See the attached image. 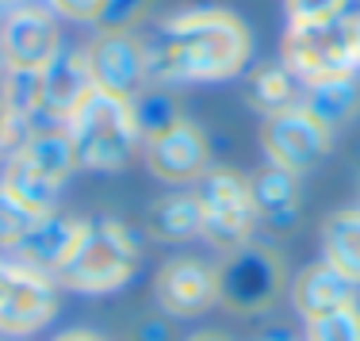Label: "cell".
Listing matches in <instances>:
<instances>
[{"label": "cell", "instance_id": "1", "mask_svg": "<svg viewBox=\"0 0 360 341\" xmlns=\"http://www.w3.org/2000/svg\"><path fill=\"white\" fill-rule=\"evenodd\" d=\"M250 27L222 8L173 15L150 50V77L169 81H226L250 62Z\"/></svg>", "mask_w": 360, "mask_h": 341}, {"label": "cell", "instance_id": "2", "mask_svg": "<svg viewBox=\"0 0 360 341\" xmlns=\"http://www.w3.org/2000/svg\"><path fill=\"white\" fill-rule=\"evenodd\" d=\"M77 153V165L89 169H123L142 146V127L134 100L111 96V92L89 89L84 100L73 108L65 127Z\"/></svg>", "mask_w": 360, "mask_h": 341}, {"label": "cell", "instance_id": "3", "mask_svg": "<svg viewBox=\"0 0 360 341\" xmlns=\"http://www.w3.org/2000/svg\"><path fill=\"white\" fill-rule=\"evenodd\" d=\"M134 272H139V242L131 238V230L115 219H96L84 223L70 261L54 272V280L73 292L104 295L123 288Z\"/></svg>", "mask_w": 360, "mask_h": 341}, {"label": "cell", "instance_id": "4", "mask_svg": "<svg viewBox=\"0 0 360 341\" xmlns=\"http://www.w3.org/2000/svg\"><path fill=\"white\" fill-rule=\"evenodd\" d=\"M284 65L303 84L333 81V77H356L360 58L349 31V15L319 23H291L284 35Z\"/></svg>", "mask_w": 360, "mask_h": 341}, {"label": "cell", "instance_id": "5", "mask_svg": "<svg viewBox=\"0 0 360 341\" xmlns=\"http://www.w3.org/2000/svg\"><path fill=\"white\" fill-rule=\"evenodd\" d=\"M200 234L207 238L215 250L230 253L238 245L250 242L257 226V207L250 181L234 169H207L200 176Z\"/></svg>", "mask_w": 360, "mask_h": 341}, {"label": "cell", "instance_id": "6", "mask_svg": "<svg viewBox=\"0 0 360 341\" xmlns=\"http://www.w3.org/2000/svg\"><path fill=\"white\" fill-rule=\"evenodd\" d=\"M280 284H284V265L269 245L245 242L238 250H230L222 257V265L215 269L219 303L238 314L264 311L280 295Z\"/></svg>", "mask_w": 360, "mask_h": 341}, {"label": "cell", "instance_id": "7", "mask_svg": "<svg viewBox=\"0 0 360 341\" xmlns=\"http://www.w3.org/2000/svg\"><path fill=\"white\" fill-rule=\"evenodd\" d=\"M58 311V288L54 276L12 261L0 265V334L4 337H27L39 334Z\"/></svg>", "mask_w": 360, "mask_h": 341}, {"label": "cell", "instance_id": "8", "mask_svg": "<svg viewBox=\"0 0 360 341\" xmlns=\"http://www.w3.org/2000/svg\"><path fill=\"white\" fill-rule=\"evenodd\" d=\"M92 89L123 100H139L150 84V50L131 31H100L84 50Z\"/></svg>", "mask_w": 360, "mask_h": 341}, {"label": "cell", "instance_id": "9", "mask_svg": "<svg viewBox=\"0 0 360 341\" xmlns=\"http://www.w3.org/2000/svg\"><path fill=\"white\" fill-rule=\"evenodd\" d=\"M333 134L326 131L319 119H311L303 108H291V112L269 115L261 127V150L269 157V165L288 169V173H307L326 157Z\"/></svg>", "mask_w": 360, "mask_h": 341}, {"label": "cell", "instance_id": "10", "mask_svg": "<svg viewBox=\"0 0 360 341\" xmlns=\"http://www.w3.org/2000/svg\"><path fill=\"white\" fill-rule=\"evenodd\" d=\"M142 157L150 173L165 184H188L207 173V139L192 119H169L142 139Z\"/></svg>", "mask_w": 360, "mask_h": 341}, {"label": "cell", "instance_id": "11", "mask_svg": "<svg viewBox=\"0 0 360 341\" xmlns=\"http://www.w3.org/2000/svg\"><path fill=\"white\" fill-rule=\"evenodd\" d=\"M0 46L15 73H42L62 54L58 27L42 8H20L15 15H8L4 31H0Z\"/></svg>", "mask_w": 360, "mask_h": 341}, {"label": "cell", "instance_id": "12", "mask_svg": "<svg viewBox=\"0 0 360 341\" xmlns=\"http://www.w3.org/2000/svg\"><path fill=\"white\" fill-rule=\"evenodd\" d=\"M153 300L173 319H192L203 314L211 303H219L215 269H207L195 257H173L153 280Z\"/></svg>", "mask_w": 360, "mask_h": 341}, {"label": "cell", "instance_id": "13", "mask_svg": "<svg viewBox=\"0 0 360 341\" xmlns=\"http://www.w3.org/2000/svg\"><path fill=\"white\" fill-rule=\"evenodd\" d=\"M81 230H84V223L50 211V215H39L35 223H31V230L12 245V250L20 253L23 265H31V269L46 272V276H54V272L70 261L77 238H81Z\"/></svg>", "mask_w": 360, "mask_h": 341}, {"label": "cell", "instance_id": "14", "mask_svg": "<svg viewBox=\"0 0 360 341\" xmlns=\"http://www.w3.org/2000/svg\"><path fill=\"white\" fill-rule=\"evenodd\" d=\"M356 284H349L345 276H341L338 269H330L326 261L319 265H311L307 272H299L295 284H291V303H295V311L303 314L307 322L314 319H326V314L333 311H345V307L356 303Z\"/></svg>", "mask_w": 360, "mask_h": 341}, {"label": "cell", "instance_id": "15", "mask_svg": "<svg viewBox=\"0 0 360 341\" xmlns=\"http://www.w3.org/2000/svg\"><path fill=\"white\" fill-rule=\"evenodd\" d=\"M89 89H92V77H89V65H84V54H65L62 50L39 73V104L58 119H70Z\"/></svg>", "mask_w": 360, "mask_h": 341}, {"label": "cell", "instance_id": "16", "mask_svg": "<svg viewBox=\"0 0 360 341\" xmlns=\"http://www.w3.org/2000/svg\"><path fill=\"white\" fill-rule=\"evenodd\" d=\"M250 192H253V207H257V219H261V223H269L272 230H291L295 226V215H299V181H295V173L276 169V165H264L250 181Z\"/></svg>", "mask_w": 360, "mask_h": 341}, {"label": "cell", "instance_id": "17", "mask_svg": "<svg viewBox=\"0 0 360 341\" xmlns=\"http://www.w3.org/2000/svg\"><path fill=\"white\" fill-rule=\"evenodd\" d=\"M303 112L311 119H319L326 131H338L349 119H356L360 112V84L356 77H333V81L307 84L303 92Z\"/></svg>", "mask_w": 360, "mask_h": 341}, {"label": "cell", "instance_id": "18", "mask_svg": "<svg viewBox=\"0 0 360 341\" xmlns=\"http://www.w3.org/2000/svg\"><path fill=\"white\" fill-rule=\"evenodd\" d=\"M322 261L360 288V207H345L322 226Z\"/></svg>", "mask_w": 360, "mask_h": 341}, {"label": "cell", "instance_id": "19", "mask_svg": "<svg viewBox=\"0 0 360 341\" xmlns=\"http://www.w3.org/2000/svg\"><path fill=\"white\" fill-rule=\"evenodd\" d=\"M146 226L161 242H188V238H195L200 234V200H195V192H169L161 200H153Z\"/></svg>", "mask_w": 360, "mask_h": 341}, {"label": "cell", "instance_id": "20", "mask_svg": "<svg viewBox=\"0 0 360 341\" xmlns=\"http://www.w3.org/2000/svg\"><path fill=\"white\" fill-rule=\"evenodd\" d=\"M303 92H307V84L299 81L284 62L261 65V70L250 77V100H253V108L264 112V119L291 112V108H303Z\"/></svg>", "mask_w": 360, "mask_h": 341}, {"label": "cell", "instance_id": "21", "mask_svg": "<svg viewBox=\"0 0 360 341\" xmlns=\"http://www.w3.org/2000/svg\"><path fill=\"white\" fill-rule=\"evenodd\" d=\"M0 192H8L23 211H31V215H50V211H54V200H58V184L50 181L46 173H39L23 153H15L12 165L4 169Z\"/></svg>", "mask_w": 360, "mask_h": 341}, {"label": "cell", "instance_id": "22", "mask_svg": "<svg viewBox=\"0 0 360 341\" xmlns=\"http://www.w3.org/2000/svg\"><path fill=\"white\" fill-rule=\"evenodd\" d=\"M39 173H46L54 184H62L70 176V169L77 165V153H73V142L65 131H39L27 139V146L20 150Z\"/></svg>", "mask_w": 360, "mask_h": 341}, {"label": "cell", "instance_id": "23", "mask_svg": "<svg viewBox=\"0 0 360 341\" xmlns=\"http://www.w3.org/2000/svg\"><path fill=\"white\" fill-rule=\"evenodd\" d=\"M307 334H311V341H360V322L353 307H345V311H333L326 319L307 322Z\"/></svg>", "mask_w": 360, "mask_h": 341}, {"label": "cell", "instance_id": "24", "mask_svg": "<svg viewBox=\"0 0 360 341\" xmlns=\"http://www.w3.org/2000/svg\"><path fill=\"white\" fill-rule=\"evenodd\" d=\"M146 4L150 0H104L96 15V27L100 31H134V23L146 15Z\"/></svg>", "mask_w": 360, "mask_h": 341}, {"label": "cell", "instance_id": "25", "mask_svg": "<svg viewBox=\"0 0 360 341\" xmlns=\"http://www.w3.org/2000/svg\"><path fill=\"white\" fill-rule=\"evenodd\" d=\"M35 219H39V215L23 211L8 192H0V245H15V242H20V238L31 230V223H35Z\"/></svg>", "mask_w": 360, "mask_h": 341}, {"label": "cell", "instance_id": "26", "mask_svg": "<svg viewBox=\"0 0 360 341\" xmlns=\"http://www.w3.org/2000/svg\"><path fill=\"white\" fill-rule=\"evenodd\" d=\"M291 23H319V20H341L353 0H284Z\"/></svg>", "mask_w": 360, "mask_h": 341}, {"label": "cell", "instance_id": "27", "mask_svg": "<svg viewBox=\"0 0 360 341\" xmlns=\"http://www.w3.org/2000/svg\"><path fill=\"white\" fill-rule=\"evenodd\" d=\"M50 8H54L58 15H65V20H77V23H96L100 8H104V0H46Z\"/></svg>", "mask_w": 360, "mask_h": 341}, {"label": "cell", "instance_id": "28", "mask_svg": "<svg viewBox=\"0 0 360 341\" xmlns=\"http://www.w3.org/2000/svg\"><path fill=\"white\" fill-rule=\"evenodd\" d=\"M54 341H104L100 334H92V330H70V334L54 337Z\"/></svg>", "mask_w": 360, "mask_h": 341}, {"label": "cell", "instance_id": "29", "mask_svg": "<svg viewBox=\"0 0 360 341\" xmlns=\"http://www.w3.org/2000/svg\"><path fill=\"white\" fill-rule=\"evenodd\" d=\"M349 31H353V42H356V58H360V12L349 15Z\"/></svg>", "mask_w": 360, "mask_h": 341}, {"label": "cell", "instance_id": "30", "mask_svg": "<svg viewBox=\"0 0 360 341\" xmlns=\"http://www.w3.org/2000/svg\"><path fill=\"white\" fill-rule=\"evenodd\" d=\"M192 341H226V337H219V334H195Z\"/></svg>", "mask_w": 360, "mask_h": 341}, {"label": "cell", "instance_id": "31", "mask_svg": "<svg viewBox=\"0 0 360 341\" xmlns=\"http://www.w3.org/2000/svg\"><path fill=\"white\" fill-rule=\"evenodd\" d=\"M353 314H356V322H360V295H356V303H353Z\"/></svg>", "mask_w": 360, "mask_h": 341}, {"label": "cell", "instance_id": "32", "mask_svg": "<svg viewBox=\"0 0 360 341\" xmlns=\"http://www.w3.org/2000/svg\"><path fill=\"white\" fill-rule=\"evenodd\" d=\"M264 341H272V337H264Z\"/></svg>", "mask_w": 360, "mask_h": 341}]
</instances>
